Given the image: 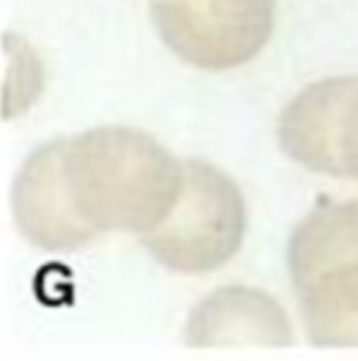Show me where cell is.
Listing matches in <instances>:
<instances>
[{"instance_id": "obj_4", "label": "cell", "mask_w": 358, "mask_h": 361, "mask_svg": "<svg viewBox=\"0 0 358 361\" xmlns=\"http://www.w3.org/2000/svg\"><path fill=\"white\" fill-rule=\"evenodd\" d=\"M276 0H155L160 37L180 60L202 70L240 68L273 34Z\"/></svg>"}, {"instance_id": "obj_5", "label": "cell", "mask_w": 358, "mask_h": 361, "mask_svg": "<svg viewBox=\"0 0 358 361\" xmlns=\"http://www.w3.org/2000/svg\"><path fill=\"white\" fill-rule=\"evenodd\" d=\"M278 142L307 171L358 180V75L302 90L281 111Z\"/></svg>"}, {"instance_id": "obj_3", "label": "cell", "mask_w": 358, "mask_h": 361, "mask_svg": "<svg viewBox=\"0 0 358 361\" xmlns=\"http://www.w3.org/2000/svg\"><path fill=\"white\" fill-rule=\"evenodd\" d=\"M245 227V202L235 180L204 160H186L173 212L140 240L165 269L209 274L235 258Z\"/></svg>"}, {"instance_id": "obj_2", "label": "cell", "mask_w": 358, "mask_h": 361, "mask_svg": "<svg viewBox=\"0 0 358 361\" xmlns=\"http://www.w3.org/2000/svg\"><path fill=\"white\" fill-rule=\"evenodd\" d=\"M286 261L307 338L314 346H358V199H322L297 225Z\"/></svg>"}, {"instance_id": "obj_1", "label": "cell", "mask_w": 358, "mask_h": 361, "mask_svg": "<svg viewBox=\"0 0 358 361\" xmlns=\"http://www.w3.org/2000/svg\"><path fill=\"white\" fill-rule=\"evenodd\" d=\"M180 188L183 163L155 137L98 127L31 152L13 183V217L39 248L75 250L104 233H152Z\"/></svg>"}, {"instance_id": "obj_6", "label": "cell", "mask_w": 358, "mask_h": 361, "mask_svg": "<svg viewBox=\"0 0 358 361\" xmlns=\"http://www.w3.org/2000/svg\"><path fill=\"white\" fill-rule=\"evenodd\" d=\"M186 343L204 346H289L291 325L268 294L227 286L196 307L186 323Z\"/></svg>"}]
</instances>
